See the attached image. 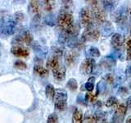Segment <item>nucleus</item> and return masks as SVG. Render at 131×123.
I'll return each instance as SVG.
<instances>
[{
  "label": "nucleus",
  "instance_id": "1",
  "mask_svg": "<svg viewBox=\"0 0 131 123\" xmlns=\"http://www.w3.org/2000/svg\"><path fill=\"white\" fill-rule=\"evenodd\" d=\"M17 24L15 22L13 17L5 16L0 20V35L10 36L16 32Z\"/></svg>",
  "mask_w": 131,
  "mask_h": 123
},
{
  "label": "nucleus",
  "instance_id": "2",
  "mask_svg": "<svg viewBox=\"0 0 131 123\" xmlns=\"http://www.w3.org/2000/svg\"><path fill=\"white\" fill-rule=\"evenodd\" d=\"M56 23H57V27H58L62 32L67 30L74 24L73 16L71 12L62 10L61 12V13L58 15V16H57Z\"/></svg>",
  "mask_w": 131,
  "mask_h": 123
},
{
  "label": "nucleus",
  "instance_id": "3",
  "mask_svg": "<svg viewBox=\"0 0 131 123\" xmlns=\"http://www.w3.org/2000/svg\"><path fill=\"white\" fill-rule=\"evenodd\" d=\"M92 16H93L95 22L98 24L105 23L106 22V12L102 9L97 1H91Z\"/></svg>",
  "mask_w": 131,
  "mask_h": 123
},
{
  "label": "nucleus",
  "instance_id": "4",
  "mask_svg": "<svg viewBox=\"0 0 131 123\" xmlns=\"http://www.w3.org/2000/svg\"><path fill=\"white\" fill-rule=\"evenodd\" d=\"M100 37V31L99 30L94 26L92 24L91 26L85 28L83 34H82L81 39L85 42V41H97Z\"/></svg>",
  "mask_w": 131,
  "mask_h": 123
},
{
  "label": "nucleus",
  "instance_id": "5",
  "mask_svg": "<svg viewBox=\"0 0 131 123\" xmlns=\"http://www.w3.org/2000/svg\"><path fill=\"white\" fill-rule=\"evenodd\" d=\"M127 112V107L124 104H120L116 106L112 117V123H123Z\"/></svg>",
  "mask_w": 131,
  "mask_h": 123
},
{
  "label": "nucleus",
  "instance_id": "6",
  "mask_svg": "<svg viewBox=\"0 0 131 123\" xmlns=\"http://www.w3.org/2000/svg\"><path fill=\"white\" fill-rule=\"evenodd\" d=\"M33 42V36L30 31L26 30L20 35L16 36L15 38L12 39V44H26V45H30Z\"/></svg>",
  "mask_w": 131,
  "mask_h": 123
},
{
  "label": "nucleus",
  "instance_id": "7",
  "mask_svg": "<svg viewBox=\"0 0 131 123\" xmlns=\"http://www.w3.org/2000/svg\"><path fill=\"white\" fill-rule=\"evenodd\" d=\"M80 20L84 27L87 28L92 25L93 16L91 10L88 7H83L80 12Z\"/></svg>",
  "mask_w": 131,
  "mask_h": 123
},
{
  "label": "nucleus",
  "instance_id": "8",
  "mask_svg": "<svg viewBox=\"0 0 131 123\" xmlns=\"http://www.w3.org/2000/svg\"><path fill=\"white\" fill-rule=\"evenodd\" d=\"M94 66H95V61H94V59L88 57V58L84 59L82 61L80 67V71L84 75H89V74H91L93 71Z\"/></svg>",
  "mask_w": 131,
  "mask_h": 123
},
{
  "label": "nucleus",
  "instance_id": "9",
  "mask_svg": "<svg viewBox=\"0 0 131 123\" xmlns=\"http://www.w3.org/2000/svg\"><path fill=\"white\" fill-rule=\"evenodd\" d=\"M128 15H127V10L125 7H121L115 12L114 13V20L119 25L125 24Z\"/></svg>",
  "mask_w": 131,
  "mask_h": 123
},
{
  "label": "nucleus",
  "instance_id": "10",
  "mask_svg": "<svg viewBox=\"0 0 131 123\" xmlns=\"http://www.w3.org/2000/svg\"><path fill=\"white\" fill-rule=\"evenodd\" d=\"M111 44L113 48L116 50H121L125 44V38L120 33H115L112 36L111 39Z\"/></svg>",
  "mask_w": 131,
  "mask_h": 123
},
{
  "label": "nucleus",
  "instance_id": "11",
  "mask_svg": "<svg viewBox=\"0 0 131 123\" xmlns=\"http://www.w3.org/2000/svg\"><path fill=\"white\" fill-rule=\"evenodd\" d=\"M78 56H79V53L75 49H71V50L67 52V53L65 56V63L67 67H71L75 63Z\"/></svg>",
  "mask_w": 131,
  "mask_h": 123
},
{
  "label": "nucleus",
  "instance_id": "12",
  "mask_svg": "<svg viewBox=\"0 0 131 123\" xmlns=\"http://www.w3.org/2000/svg\"><path fill=\"white\" fill-rule=\"evenodd\" d=\"M11 53L16 57H26L30 54V51L26 48H22L20 46H13L11 48Z\"/></svg>",
  "mask_w": 131,
  "mask_h": 123
},
{
  "label": "nucleus",
  "instance_id": "13",
  "mask_svg": "<svg viewBox=\"0 0 131 123\" xmlns=\"http://www.w3.org/2000/svg\"><path fill=\"white\" fill-rule=\"evenodd\" d=\"M55 102H64L67 100V93L65 89H55V94L53 98Z\"/></svg>",
  "mask_w": 131,
  "mask_h": 123
},
{
  "label": "nucleus",
  "instance_id": "14",
  "mask_svg": "<svg viewBox=\"0 0 131 123\" xmlns=\"http://www.w3.org/2000/svg\"><path fill=\"white\" fill-rule=\"evenodd\" d=\"M52 74H53V76H54V78L57 80L61 81L65 79L66 69L64 67H62V66H59V67H57L55 69L52 70Z\"/></svg>",
  "mask_w": 131,
  "mask_h": 123
},
{
  "label": "nucleus",
  "instance_id": "15",
  "mask_svg": "<svg viewBox=\"0 0 131 123\" xmlns=\"http://www.w3.org/2000/svg\"><path fill=\"white\" fill-rule=\"evenodd\" d=\"M101 65L106 70H112L116 65V60L113 57L107 56L101 61Z\"/></svg>",
  "mask_w": 131,
  "mask_h": 123
},
{
  "label": "nucleus",
  "instance_id": "16",
  "mask_svg": "<svg viewBox=\"0 0 131 123\" xmlns=\"http://www.w3.org/2000/svg\"><path fill=\"white\" fill-rule=\"evenodd\" d=\"M46 66L48 69H55L56 67H59V57L52 55V57H50L48 58V60L47 61L46 63Z\"/></svg>",
  "mask_w": 131,
  "mask_h": 123
},
{
  "label": "nucleus",
  "instance_id": "17",
  "mask_svg": "<svg viewBox=\"0 0 131 123\" xmlns=\"http://www.w3.org/2000/svg\"><path fill=\"white\" fill-rule=\"evenodd\" d=\"M73 123H83V112L79 108H75L72 115Z\"/></svg>",
  "mask_w": 131,
  "mask_h": 123
},
{
  "label": "nucleus",
  "instance_id": "18",
  "mask_svg": "<svg viewBox=\"0 0 131 123\" xmlns=\"http://www.w3.org/2000/svg\"><path fill=\"white\" fill-rule=\"evenodd\" d=\"M34 71L41 77H47L48 76V70L41 65H35L34 67Z\"/></svg>",
  "mask_w": 131,
  "mask_h": 123
},
{
  "label": "nucleus",
  "instance_id": "19",
  "mask_svg": "<svg viewBox=\"0 0 131 123\" xmlns=\"http://www.w3.org/2000/svg\"><path fill=\"white\" fill-rule=\"evenodd\" d=\"M41 23H42V17H41V15L36 14L34 16V17L32 19V22H31V27L34 29V30H37L41 26Z\"/></svg>",
  "mask_w": 131,
  "mask_h": 123
},
{
  "label": "nucleus",
  "instance_id": "20",
  "mask_svg": "<svg viewBox=\"0 0 131 123\" xmlns=\"http://www.w3.org/2000/svg\"><path fill=\"white\" fill-rule=\"evenodd\" d=\"M29 10H30V12H31V13L34 14V15L39 14V2L30 1V4H29Z\"/></svg>",
  "mask_w": 131,
  "mask_h": 123
},
{
  "label": "nucleus",
  "instance_id": "21",
  "mask_svg": "<svg viewBox=\"0 0 131 123\" xmlns=\"http://www.w3.org/2000/svg\"><path fill=\"white\" fill-rule=\"evenodd\" d=\"M94 81H95V77L91 76L89 78L88 81L84 84V89L89 93H91L94 89Z\"/></svg>",
  "mask_w": 131,
  "mask_h": 123
},
{
  "label": "nucleus",
  "instance_id": "22",
  "mask_svg": "<svg viewBox=\"0 0 131 123\" xmlns=\"http://www.w3.org/2000/svg\"><path fill=\"white\" fill-rule=\"evenodd\" d=\"M45 94H46L47 98L48 99H53L54 98V94H55V89L52 85H48L45 88Z\"/></svg>",
  "mask_w": 131,
  "mask_h": 123
},
{
  "label": "nucleus",
  "instance_id": "23",
  "mask_svg": "<svg viewBox=\"0 0 131 123\" xmlns=\"http://www.w3.org/2000/svg\"><path fill=\"white\" fill-rule=\"evenodd\" d=\"M102 9L105 10V11H110L112 12L115 6H116V2H114V1H102Z\"/></svg>",
  "mask_w": 131,
  "mask_h": 123
},
{
  "label": "nucleus",
  "instance_id": "24",
  "mask_svg": "<svg viewBox=\"0 0 131 123\" xmlns=\"http://www.w3.org/2000/svg\"><path fill=\"white\" fill-rule=\"evenodd\" d=\"M88 55L90 57V58L98 57L100 56V51H99V49L96 47H91V48H89V49L88 50Z\"/></svg>",
  "mask_w": 131,
  "mask_h": 123
},
{
  "label": "nucleus",
  "instance_id": "25",
  "mask_svg": "<svg viewBox=\"0 0 131 123\" xmlns=\"http://www.w3.org/2000/svg\"><path fill=\"white\" fill-rule=\"evenodd\" d=\"M67 86L70 90H71V91H75V90L77 89V87H78L77 80L75 79H74V78H71V79H70L68 80Z\"/></svg>",
  "mask_w": 131,
  "mask_h": 123
},
{
  "label": "nucleus",
  "instance_id": "26",
  "mask_svg": "<svg viewBox=\"0 0 131 123\" xmlns=\"http://www.w3.org/2000/svg\"><path fill=\"white\" fill-rule=\"evenodd\" d=\"M117 102H118V100L116 97L111 96L108 98V99L106 101V107H107V108H112V107L116 105Z\"/></svg>",
  "mask_w": 131,
  "mask_h": 123
},
{
  "label": "nucleus",
  "instance_id": "27",
  "mask_svg": "<svg viewBox=\"0 0 131 123\" xmlns=\"http://www.w3.org/2000/svg\"><path fill=\"white\" fill-rule=\"evenodd\" d=\"M14 67L18 70H21V71H23V70H26L27 68V65L26 63H24L23 61L17 60L14 63Z\"/></svg>",
  "mask_w": 131,
  "mask_h": 123
},
{
  "label": "nucleus",
  "instance_id": "28",
  "mask_svg": "<svg viewBox=\"0 0 131 123\" xmlns=\"http://www.w3.org/2000/svg\"><path fill=\"white\" fill-rule=\"evenodd\" d=\"M44 48L45 47L40 46V45H38V46L36 45V47H34V50L38 55H45L48 52V49L47 48Z\"/></svg>",
  "mask_w": 131,
  "mask_h": 123
},
{
  "label": "nucleus",
  "instance_id": "29",
  "mask_svg": "<svg viewBox=\"0 0 131 123\" xmlns=\"http://www.w3.org/2000/svg\"><path fill=\"white\" fill-rule=\"evenodd\" d=\"M13 19L15 20V22L16 24H20L22 22V20L24 19V14L22 13V12H16L15 15L13 16Z\"/></svg>",
  "mask_w": 131,
  "mask_h": 123
},
{
  "label": "nucleus",
  "instance_id": "30",
  "mask_svg": "<svg viewBox=\"0 0 131 123\" xmlns=\"http://www.w3.org/2000/svg\"><path fill=\"white\" fill-rule=\"evenodd\" d=\"M103 29H104V30H103V35H106V36H107V35L112 34V32L113 30V27L109 22H106L105 26H104Z\"/></svg>",
  "mask_w": 131,
  "mask_h": 123
},
{
  "label": "nucleus",
  "instance_id": "31",
  "mask_svg": "<svg viewBox=\"0 0 131 123\" xmlns=\"http://www.w3.org/2000/svg\"><path fill=\"white\" fill-rule=\"evenodd\" d=\"M52 53L54 56H57L60 57L61 56H62V53H63V50H62V48L61 47H52Z\"/></svg>",
  "mask_w": 131,
  "mask_h": 123
},
{
  "label": "nucleus",
  "instance_id": "32",
  "mask_svg": "<svg viewBox=\"0 0 131 123\" xmlns=\"http://www.w3.org/2000/svg\"><path fill=\"white\" fill-rule=\"evenodd\" d=\"M85 99L89 102H94L97 99V95L93 94L92 93H87L85 94Z\"/></svg>",
  "mask_w": 131,
  "mask_h": 123
},
{
  "label": "nucleus",
  "instance_id": "33",
  "mask_svg": "<svg viewBox=\"0 0 131 123\" xmlns=\"http://www.w3.org/2000/svg\"><path fill=\"white\" fill-rule=\"evenodd\" d=\"M47 123H58V117L56 113H52L48 116Z\"/></svg>",
  "mask_w": 131,
  "mask_h": 123
},
{
  "label": "nucleus",
  "instance_id": "34",
  "mask_svg": "<svg viewBox=\"0 0 131 123\" xmlns=\"http://www.w3.org/2000/svg\"><path fill=\"white\" fill-rule=\"evenodd\" d=\"M55 108L58 111H64L67 109V102H55Z\"/></svg>",
  "mask_w": 131,
  "mask_h": 123
},
{
  "label": "nucleus",
  "instance_id": "35",
  "mask_svg": "<svg viewBox=\"0 0 131 123\" xmlns=\"http://www.w3.org/2000/svg\"><path fill=\"white\" fill-rule=\"evenodd\" d=\"M85 121H86V123H97V118L96 117V114L89 115V116H87L85 117Z\"/></svg>",
  "mask_w": 131,
  "mask_h": 123
},
{
  "label": "nucleus",
  "instance_id": "36",
  "mask_svg": "<svg viewBox=\"0 0 131 123\" xmlns=\"http://www.w3.org/2000/svg\"><path fill=\"white\" fill-rule=\"evenodd\" d=\"M43 7L46 11L51 12L53 8V3L52 1H43Z\"/></svg>",
  "mask_w": 131,
  "mask_h": 123
},
{
  "label": "nucleus",
  "instance_id": "37",
  "mask_svg": "<svg viewBox=\"0 0 131 123\" xmlns=\"http://www.w3.org/2000/svg\"><path fill=\"white\" fill-rule=\"evenodd\" d=\"M103 80H105V82H106V83L112 84L113 82H114V76L111 73L106 74V75L103 76Z\"/></svg>",
  "mask_w": 131,
  "mask_h": 123
},
{
  "label": "nucleus",
  "instance_id": "38",
  "mask_svg": "<svg viewBox=\"0 0 131 123\" xmlns=\"http://www.w3.org/2000/svg\"><path fill=\"white\" fill-rule=\"evenodd\" d=\"M125 47L127 50H131V36L125 40Z\"/></svg>",
  "mask_w": 131,
  "mask_h": 123
},
{
  "label": "nucleus",
  "instance_id": "39",
  "mask_svg": "<svg viewBox=\"0 0 131 123\" xmlns=\"http://www.w3.org/2000/svg\"><path fill=\"white\" fill-rule=\"evenodd\" d=\"M118 93L120 94L121 96H124L125 94H128V90H127V89L125 88V87H121L120 89H118Z\"/></svg>",
  "mask_w": 131,
  "mask_h": 123
},
{
  "label": "nucleus",
  "instance_id": "40",
  "mask_svg": "<svg viewBox=\"0 0 131 123\" xmlns=\"http://www.w3.org/2000/svg\"><path fill=\"white\" fill-rule=\"evenodd\" d=\"M126 74H127V76H128L129 77H131V65L128 67V69H127Z\"/></svg>",
  "mask_w": 131,
  "mask_h": 123
},
{
  "label": "nucleus",
  "instance_id": "41",
  "mask_svg": "<svg viewBox=\"0 0 131 123\" xmlns=\"http://www.w3.org/2000/svg\"><path fill=\"white\" fill-rule=\"evenodd\" d=\"M127 10V15H128V16H129V17H131V6L128 8H126Z\"/></svg>",
  "mask_w": 131,
  "mask_h": 123
},
{
  "label": "nucleus",
  "instance_id": "42",
  "mask_svg": "<svg viewBox=\"0 0 131 123\" xmlns=\"http://www.w3.org/2000/svg\"><path fill=\"white\" fill-rule=\"evenodd\" d=\"M127 58L131 60V50H127Z\"/></svg>",
  "mask_w": 131,
  "mask_h": 123
},
{
  "label": "nucleus",
  "instance_id": "43",
  "mask_svg": "<svg viewBox=\"0 0 131 123\" xmlns=\"http://www.w3.org/2000/svg\"><path fill=\"white\" fill-rule=\"evenodd\" d=\"M125 123H131V117H129L128 119H127V121H126V122Z\"/></svg>",
  "mask_w": 131,
  "mask_h": 123
},
{
  "label": "nucleus",
  "instance_id": "44",
  "mask_svg": "<svg viewBox=\"0 0 131 123\" xmlns=\"http://www.w3.org/2000/svg\"><path fill=\"white\" fill-rule=\"evenodd\" d=\"M102 123H108L107 121H102Z\"/></svg>",
  "mask_w": 131,
  "mask_h": 123
},
{
  "label": "nucleus",
  "instance_id": "45",
  "mask_svg": "<svg viewBox=\"0 0 131 123\" xmlns=\"http://www.w3.org/2000/svg\"><path fill=\"white\" fill-rule=\"evenodd\" d=\"M129 87H130V89H131V82L129 83Z\"/></svg>",
  "mask_w": 131,
  "mask_h": 123
}]
</instances>
